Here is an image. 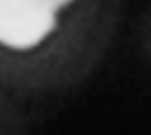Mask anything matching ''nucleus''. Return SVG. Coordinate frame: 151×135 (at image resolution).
I'll list each match as a JSON object with an SVG mask.
<instances>
[{"label": "nucleus", "mask_w": 151, "mask_h": 135, "mask_svg": "<svg viewBox=\"0 0 151 135\" xmlns=\"http://www.w3.org/2000/svg\"><path fill=\"white\" fill-rule=\"evenodd\" d=\"M111 21L112 0H0V93L18 103L73 83Z\"/></svg>", "instance_id": "f257e3e1"}, {"label": "nucleus", "mask_w": 151, "mask_h": 135, "mask_svg": "<svg viewBox=\"0 0 151 135\" xmlns=\"http://www.w3.org/2000/svg\"><path fill=\"white\" fill-rule=\"evenodd\" d=\"M0 135H28L18 103L0 93Z\"/></svg>", "instance_id": "f03ea898"}]
</instances>
